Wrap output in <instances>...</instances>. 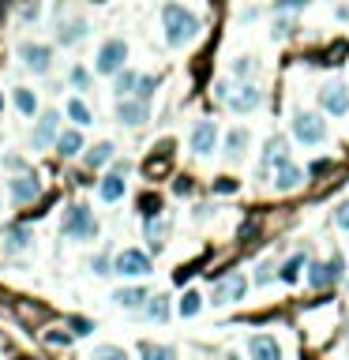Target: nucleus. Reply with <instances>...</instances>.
<instances>
[{
    "mask_svg": "<svg viewBox=\"0 0 349 360\" xmlns=\"http://www.w3.org/2000/svg\"><path fill=\"white\" fill-rule=\"evenodd\" d=\"M162 23H166V41L169 46H184V41H192L195 34H199V19L180 4L162 8Z\"/></svg>",
    "mask_w": 349,
    "mask_h": 360,
    "instance_id": "nucleus-1",
    "label": "nucleus"
},
{
    "mask_svg": "<svg viewBox=\"0 0 349 360\" xmlns=\"http://www.w3.org/2000/svg\"><path fill=\"white\" fill-rule=\"evenodd\" d=\"M60 233L68 236V240H94V236H98V218H94V211H91V206H83V203L68 206Z\"/></svg>",
    "mask_w": 349,
    "mask_h": 360,
    "instance_id": "nucleus-2",
    "label": "nucleus"
},
{
    "mask_svg": "<svg viewBox=\"0 0 349 360\" xmlns=\"http://www.w3.org/2000/svg\"><path fill=\"white\" fill-rule=\"evenodd\" d=\"M150 255L139 252V248H124L121 255L113 259V274H124V278H147L150 274Z\"/></svg>",
    "mask_w": 349,
    "mask_h": 360,
    "instance_id": "nucleus-3",
    "label": "nucleus"
},
{
    "mask_svg": "<svg viewBox=\"0 0 349 360\" xmlns=\"http://www.w3.org/2000/svg\"><path fill=\"white\" fill-rule=\"evenodd\" d=\"M124 60H128V41L124 38H109L105 46L98 49V64H94V68L102 75H117L124 68Z\"/></svg>",
    "mask_w": 349,
    "mask_h": 360,
    "instance_id": "nucleus-4",
    "label": "nucleus"
},
{
    "mask_svg": "<svg viewBox=\"0 0 349 360\" xmlns=\"http://www.w3.org/2000/svg\"><path fill=\"white\" fill-rule=\"evenodd\" d=\"M293 135H297L301 143L315 147V143H323V139H327V124L315 113H297V116H293Z\"/></svg>",
    "mask_w": 349,
    "mask_h": 360,
    "instance_id": "nucleus-5",
    "label": "nucleus"
},
{
    "mask_svg": "<svg viewBox=\"0 0 349 360\" xmlns=\"http://www.w3.org/2000/svg\"><path fill=\"white\" fill-rule=\"evenodd\" d=\"M19 57H23V64L30 72H38V75H46L53 68V49L49 46H34V41H23L19 46Z\"/></svg>",
    "mask_w": 349,
    "mask_h": 360,
    "instance_id": "nucleus-6",
    "label": "nucleus"
},
{
    "mask_svg": "<svg viewBox=\"0 0 349 360\" xmlns=\"http://www.w3.org/2000/svg\"><path fill=\"white\" fill-rule=\"evenodd\" d=\"M320 109H327V113H334V116H345L349 113V91L342 83H327L320 91Z\"/></svg>",
    "mask_w": 349,
    "mask_h": 360,
    "instance_id": "nucleus-7",
    "label": "nucleus"
},
{
    "mask_svg": "<svg viewBox=\"0 0 349 360\" xmlns=\"http://www.w3.org/2000/svg\"><path fill=\"white\" fill-rule=\"evenodd\" d=\"M57 135H60V113H57V109H49V113H41V116H38V128H34V150H46Z\"/></svg>",
    "mask_w": 349,
    "mask_h": 360,
    "instance_id": "nucleus-8",
    "label": "nucleus"
},
{
    "mask_svg": "<svg viewBox=\"0 0 349 360\" xmlns=\"http://www.w3.org/2000/svg\"><path fill=\"white\" fill-rule=\"evenodd\" d=\"M225 102H229L233 113H252V109L263 102V91L252 86V83H244V86H237V94H225Z\"/></svg>",
    "mask_w": 349,
    "mask_h": 360,
    "instance_id": "nucleus-9",
    "label": "nucleus"
},
{
    "mask_svg": "<svg viewBox=\"0 0 349 360\" xmlns=\"http://www.w3.org/2000/svg\"><path fill=\"white\" fill-rule=\"evenodd\" d=\"M117 120L128 124V128L147 124V102H143V98H121V105H117Z\"/></svg>",
    "mask_w": 349,
    "mask_h": 360,
    "instance_id": "nucleus-10",
    "label": "nucleus"
},
{
    "mask_svg": "<svg viewBox=\"0 0 349 360\" xmlns=\"http://www.w3.org/2000/svg\"><path fill=\"white\" fill-rule=\"evenodd\" d=\"M342 278V255H334L331 263H312L308 267V281L315 289H323V286H331V281Z\"/></svg>",
    "mask_w": 349,
    "mask_h": 360,
    "instance_id": "nucleus-11",
    "label": "nucleus"
},
{
    "mask_svg": "<svg viewBox=\"0 0 349 360\" xmlns=\"http://www.w3.org/2000/svg\"><path fill=\"white\" fill-rule=\"evenodd\" d=\"M218 143V124L214 120H199V124L192 128V150L195 154H211Z\"/></svg>",
    "mask_w": 349,
    "mask_h": 360,
    "instance_id": "nucleus-12",
    "label": "nucleus"
},
{
    "mask_svg": "<svg viewBox=\"0 0 349 360\" xmlns=\"http://www.w3.org/2000/svg\"><path fill=\"white\" fill-rule=\"evenodd\" d=\"M8 192H12V199H15V203H34L38 195H41V184H38V177L23 173V177L8 180Z\"/></svg>",
    "mask_w": 349,
    "mask_h": 360,
    "instance_id": "nucleus-13",
    "label": "nucleus"
},
{
    "mask_svg": "<svg viewBox=\"0 0 349 360\" xmlns=\"http://www.w3.org/2000/svg\"><path fill=\"white\" fill-rule=\"evenodd\" d=\"M169 166H173V143H162L158 154H150L143 161V173L150 180H158V177H166V173H169Z\"/></svg>",
    "mask_w": 349,
    "mask_h": 360,
    "instance_id": "nucleus-14",
    "label": "nucleus"
},
{
    "mask_svg": "<svg viewBox=\"0 0 349 360\" xmlns=\"http://www.w3.org/2000/svg\"><path fill=\"white\" fill-rule=\"evenodd\" d=\"M244 289H248V281L241 274H229L222 286L214 289V304H229V300H241L244 297Z\"/></svg>",
    "mask_w": 349,
    "mask_h": 360,
    "instance_id": "nucleus-15",
    "label": "nucleus"
},
{
    "mask_svg": "<svg viewBox=\"0 0 349 360\" xmlns=\"http://www.w3.org/2000/svg\"><path fill=\"white\" fill-rule=\"evenodd\" d=\"M248 349H252V360H282V349L270 334H256L248 342Z\"/></svg>",
    "mask_w": 349,
    "mask_h": 360,
    "instance_id": "nucleus-16",
    "label": "nucleus"
},
{
    "mask_svg": "<svg viewBox=\"0 0 349 360\" xmlns=\"http://www.w3.org/2000/svg\"><path fill=\"white\" fill-rule=\"evenodd\" d=\"M301 180H304V173H301L297 166H289V161H282V166H278V177H275V188H278V192H297Z\"/></svg>",
    "mask_w": 349,
    "mask_h": 360,
    "instance_id": "nucleus-17",
    "label": "nucleus"
},
{
    "mask_svg": "<svg viewBox=\"0 0 349 360\" xmlns=\"http://www.w3.org/2000/svg\"><path fill=\"white\" fill-rule=\"evenodd\" d=\"M98 195H102V203H117L124 195V177L121 173H105L102 184H98Z\"/></svg>",
    "mask_w": 349,
    "mask_h": 360,
    "instance_id": "nucleus-18",
    "label": "nucleus"
},
{
    "mask_svg": "<svg viewBox=\"0 0 349 360\" xmlns=\"http://www.w3.org/2000/svg\"><path fill=\"white\" fill-rule=\"evenodd\" d=\"M30 240H34V236H30L27 225H8L4 229V248H8V252H23Z\"/></svg>",
    "mask_w": 349,
    "mask_h": 360,
    "instance_id": "nucleus-19",
    "label": "nucleus"
},
{
    "mask_svg": "<svg viewBox=\"0 0 349 360\" xmlns=\"http://www.w3.org/2000/svg\"><path fill=\"white\" fill-rule=\"evenodd\" d=\"M79 150H83V135L75 132V128H68V132L57 135V154H60V158H75Z\"/></svg>",
    "mask_w": 349,
    "mask_h": 360,
    "instance_id": "nucleus-20",
    "label": "nucleus"
},
{
    "mask_svg": "<svg viewBox=\"0 0 349 360\" xmlns=\"http://www.w3.org/2000/svg\"><path fill=\"white\" fill-rule=\"evenodd\" d=\"M282 161H289V154H286V139H270V143H267V154H263V166H259V169H270V166H282Z\"/></svg>",
    "mask_w": 349,
    "mask_h": 360,
    "instance_id": "nucleus-21",
    "label": "nucleus"
},
{
    "mask_svg": "<svg viewBox=\"0 0 349 360\" xmlns=\"http://www.w3.org/2000/svg\"><path fill=\"white\" fill-rule=\"evenodd\" d=\"M83 34H86V23L83 19H68V23H60V46H75V41H83Z\"/></svg>",
    "mask_w": 349,
    "mask_h": 360,
    "instance_id": "nucleus-22",
    "label": "nucleus"
},
{
    "mask_svg": "<svg viewBox=\"0 0 349 360\" xmlns=\"http://www.w3.org/2000/svg\"><path fill=\"white\" fill-rule=\"evenodd\" d=\"M248 139H252V135H248L244 128H233V132L225 135V154L229 158H241L244 150H248Z\"/></svg>",
    "mask_w": 349,
    "mask_h": 360,
    "instance_id": "nucleus-23",
    "label": "nucleus"
},
{
    "mask_svg": "<svg viewBox=\"0 0 349 360\" xmlns=\"http://www.w3.org/2000/svg\"><path fill=\"white\" fill-rule=\"evenodd\" d=\"M113 143H98V147H91L86 150V166L91 169H98V166H105V161H113Z\"/></svg>",
    "mask_w": 349,
    "mask_h": 360,
    "instance_id": "nucleus-24",
    "label": "nucleus"
},
{
    "mask_svg": "<svg viewBox=\"0 0 349 360\" xmlns=\"http://www.w3.org/2000/svg\"><path fill=\"white\" fill-rule=\"evenodd\" d=\"M301 267H304V255L297 252V255H289L286 263H282V270H278V278L286 281V286H293V281L301 278Z\"/></svg>",
    "mask_w": 349,
    "mask_h": 360,
    "instance_id": "nucleus-25",
    "label": "nucleus"
},
{
    "mask_svg": "<svg viewBox=\"0 0 349 360\" xmlns=\"http://www.w3.org/2000/svg\"><path fill=\"white\" fill-rule=\"evenodd\" d=\"M15 109H19L23 116H34V113H38V98L30 94L27 86H15Z\"/></svg>",
    "mask_w": 349,
    "mask_h": 360,
    "instance_id": "nucleus-26",
    "label": "nucleus"
},
{
    "mask_svg": "<svg viewBox=\"0 0 349 360\" xmlns=\"http://www.w3.org/2000/svg\"><path fill=\"white\" fill-rule=\"evenodd\" d=\"M113 300L121 304V308H139V304L147 300V289H117Z\"/></svg>",
    "mask_w": 349,
    "mask_h": 360,
    "instance_id": "nucleus-27",
    "label": "nucleus"
},
{
    "mask_svg": "<svg viewBox=\"0 0 349 360\" xmlns=\"http://www.w3.org/2000/svg\"><path fill=\"white\" fill-rule=\"evenodd\" d=\"M147 315L150 319H158V323H166L169 319V297H147Z\"/></svg>",
    "mask_w": 349,
    "mask_h": 360,
    "instance_id": "nucleus-28",
    "label": "nucleus"
},
{
    "mask_svg": "<svg viewBox=\"0 0 349 360\" xmlns=\"http://www.w3.org/2000/svg\"><path fill=\"white\" fill-rule=\"evenodd\" d=\"M136 83H139V75H136V72H124V68H121V72H117V86H113V91L121 94V98H128V94L136 91Z\"/></svg>",
    "mask_w": 349,
    "mask_h": 360,
    "instance_id": "nucleus-29",
    "label": "nucleus"
},
{
    "mask_svg": "<svg viewBox=\"0 0 349 360\" xmlns=\"http://www.w3.org/2000/svg\"><path fill=\"white\" fill-rule=\"evenodd\" d=\"M147 240H150V248L158 252V248L166 244V225L154 222V218H147Z\"/></svg>",
    "mask_w": 349,
    "mask_h": 360,
    "instance_id": "nucleus-30",
    "label": "nucleus"
},
{
    "mask_svg": "<svg viewBox=\"0 0 349 360\" xmlns=\"http://www.w3.org/2000/svg\"><path fill=\"white\" fill-rule=\"evenodd\" d=\"M143 360H177V353H173L169 345H150V342H143Z\"/></svg>",
    "mask_w": 349,
    "mask_h": 360,
    "instance_id": "nucleus-31",
    "label": "nucleus"
},
{
    "mask_svg": "<svg viewBox=\"0 0 349 360\" xmlns=\"http://www.w3.org/2000/svg\"><path fill=\"white\" fill-rule=\"evenodd\" d=\"M139 214H143V218H158L162 214V199H158V195H139Z\"/></svg>",
    "mask_w": 349,
    "mask_h": 360,
    "instance_id": "nucleus-32",
    "label": "nucleus"
},
{
    "mask_svg": "<svg viewBox=\"0 0 349 360\" xmlns=\"http://www.w3.org/2000/svg\"><path fill=\"white\" fill-rule=\"evenodd\" d=\"M86 360H128V353H124V349H117V345H98Z\"/></svg>",
    "mask_w": 349,
    "mask_h": 360,
    "instance_id": "nucleus-33",
    "label": "nucleus"
},
{
    "mask_svg": "<svg viewBox=\"0 0 349 360\" xmlns=\"http://www.w3.org/2000/svg\"><path fill=\"white\" fill-rule=\"evenodd\" d=\"M68 116L75 120V124H91V120H94V116H91V109H86L79 98H72V102H68Z\"/></svg>",
    "mask_w": 349,
    "mask_h": 360,
    "instance_id": "nucleus-34",
    "label": "nucleus"
},
{
    "mask_svg": "<svg viewBox=\"0 0 349 360\" xmlns=\"http://www.w3.org/2000/svg\"><path fill=\"white\" fill-rule=\"evenodd\" d=\"M199 308H203V297H199V293H184V300H180V315H184V319H192Z\"/></svg>",
    "mask_w": 349,
    "mask_h": 360,
    "instance_id": "nucleus-35",
    "label": "nucleus"
},
{
    "mask_svg": "<svg viewBox=\"0 0 349 360\" xmlns=\"http://www.w3.org/2000/svg\"><path fill=\"white\" fill-rule=\"evenodd\" d=\"M345 53H349V41H334V46L320 57V64H338V60L345 57Z\"/></svg>",
    "mask_w": 349,
    "mask_h": 360,
    "instance_id": "nucleus-36",
    "label": "nucleus"
},
{
    "mask_svg": "<svg viewBox=\"0 0 349 360\" xmlns=\"http://www.w3.org/2000/svg\"><path fill=\"white\" fill-rule=\"evenodd\" d=\"M68 326H72V334H75V338H86V334L94 331V323H91V319H83V315H68Z\"/></svg>",
    "mask_w": 349,
    "mask_h": 360,
    "instance_id": "nucleus-37",
    "label": "nucleus"
},
{
    "mask_svg": "<svg viewBox=\"0 0 349 360\" xmlns=\"http://www.w3.org/2000/svg\"><path fill=\"white\" fill-rule=\"evenodd\" d=\"M154 86H158V75H139V83H136V94L147 102V98L154 94Z\"/></svg>",
    "mask_w": 349,
    "mask_h": 360,
    "instance_id": "nucleus-38",
    "label": "nucleus"
},
{
    "mask_svg": "<svg viewBox=\"0 0 349 360\" xmlns=\"http://www.w3.org/2000/svg\"><path fill=\"white\" fill-rule=\"evenodd\" d=\"M72 83L79 86V91H86V86H91V72H86V68H72Z\"/></svg>",
    "mask_w": 349,
    "mask_h": 360,
    "instance_id": "nucleus-39",
    "label": "nucleus"
},
{
    "mask_svg": "<svg viewBox=\"0 0 349 360\" xmlns=\"http://www.w3.org/2000/svg\"><path fill=\"white\" fill-rule=\"evenodd\" d=\"M304 4H308V0H278L275 8H278V12H301Z\"/></svg>",
    "mask_w": 349,
    "mask_h": 360,
    "instance_id": "nucleus-40",
    "label": "nucleus"
},
{
    "mask_svg": "<svg viewBox=\"0 0 349 360\" xmlns=\"http://www.w3.org/2000/svg\"><path fill=\"white\" fill-rule=\"evenodd\" d=\"M308 173H312V177H323V173H331V161H327V158H315L312 166H308Z\"/></svg>",
    "mask_w": 349,
    "mask_h": 360,
    "instance_id": "nucleus-41",
    "label": "nucleus"
},
{
    "mask_svg": "<svg viewBox=\"0 0 349 360\" xmlns=\"http://www.w3.org/2000/svg\"><path fill=\"white\" fill-rule=\"evenodd\" d=\"M214 192H222V195L229 192V195H233V192H237V180H233V177H222V180H214Z\"/></svg>",
    "mask_w": 349,
    "mask_h": 360,
    "instance_id": "nucleus-42",
    "label": "nucleus"
},
{
    "mask_svg": "<svg viewBox=\"0 0 349 360\" xmlns=\"http://www.w3.org/2000/svg\"><path fill=\"white\" fill-rule=\"evenodd\" d=\"M173 192H177V195H188V192H192V177H177V180H173Z\"/></svg>",
    "mask_w": 349,
    "mask_h": 360,
    "instance_id": "nucleus-43",
    "label": "nucleus"
},
{
    "mask_svg": "<svg viewBox=\"0 0 349 360\" xmlns=\"http://www.w3.org/2000/svg\"><path fill=\"white\" fill-rule=\"evenodd\" d=\"M91 267H94V274H113V270H109V255H98Z\"/></svg>",
    "mask_w": 349,
    "mask_h": 360,
    "instance_id": "nucleus-44",
    "label": "nucleus"
},
{
    "mask_svg": "<svg viewBox=\"0 0 349 360\" xmlns=\"http://www.w3.org/2000/svg\"><path fill=\"white\" fill-rule=\"evenodd\" d=\"M46 342H49V345H68V342H72V334H60V331H53V334L46 338Z\"/></svg>",
    "mask_w": 349,
    "mask_h": 360,
    "instance_id": "nucleus-45",
    "label": "nucleus"
},
{
    "mask_svg": "<svg viewBox=\"0 0 349 360\" xmlns=\"http://www.w3.org/2000/svg\"><path fill=\"white\" fill-rule=\"evenodd\" d=\"M334 222L342 225V229H349V203L345 206H338V214H334Z\"/></svg>",
    "mask_w": 349,
    "mask_h": 360,
    "instance_id": "nucleus-46",
    "label": "nucleus"
},
{
    "mask_svg": "<svg viewBox=\"0 0 349 360\" xmlns=\"http://www.w3.org/2000/svg\"><path fill=\"white\" fill-rule=\"evenodd\" d=\"M233 72H237V75H252V60H237Z\"/></svg>",
    "mask_w": 349,
    "mask_h": 360,
    "instance_id": "nucleus-47",
    "label": "nucleus"
},
{
    "mask_svg": "<svg viewBox=\"0 0 349 360\" xmlns=\"http://www.w3.org/2000/svg\"><path fill=\"white\" fill-rule=\"evenodd\" d=\"M256 281H259V286H267V281H270V267H259V274H256Z\"/></svg>",
    "mask_w": 349,
    "mask_h": 360,
    "instance_id": "nucleus-48",
    "label": "nucleus"
},
{
    "mask_svg": "<svg viewBox=\"0 0 349 360\" xmlns=\"http://www.w3.org/2000/svg\"><path fill=\"white\" fill-rule=\"evenodd\" d=\"M225 360H241V356H225Z\"/></svg>",
    "mask_w": 349,
    "mask_h": 360,
    "instance_id": "nucleus-49",
    "label": "nucleus"
},
{
    "mask_svg": "<svg viewBox=\"0 0 349 360\" xmlns=\"http://www.w3.org/2000/svg\"><path fill=\"white\" fill-rule=\"evenodd\" d=\"M0 109H4V102H0Z\"/></svg>",
    "mask_w": 349,
    "mask_h": 360,
    "instance_id": "nucleus-50",
    "label": "nucleus"
}]
</instances>
